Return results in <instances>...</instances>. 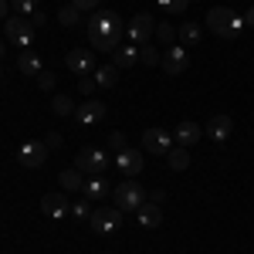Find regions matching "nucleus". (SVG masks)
Returning a JSON list of instances; mask_svg holds the SVG:
<instances>
[{"mask_svg":"<svg viewBox=\"0 0 254 254\" xmlns=\"http://www.w3.org/2000/svg\"><path fill=\"white\" fill-rule=\"evenodd\" d=\"M88 41L95 51H116L122 44V20L116 10H95L88 17Z\"/></svg>","mask_w":254,"mask_h":254,"instance_id":"f257e3e1","label":"nucleus"},{"mask_svg":"<svg viewBox=\"0 0 254 254\" xmlns=\"http://www.w3.org/2000/svg\"><path fill=\"white\" fill-rule=\"evenodd\" d=\"M207 27L214 31L217 38H237L248 27V20L241 17L237 10H231V7H210L207 10Z\"/></svg>","mask_w":254,"mask_h":254,"instance_id":"f03ea898","label":"nucleus"},{"mask_svg":"<svg viewBox=\"0 0 254 254\" xmlns=\"http://www.w3.org/2000/svg\"><path fill=\"white\" fill-rule=\"evenodd\" d=\"M3 34H7V41L10 44H17V48H31L34 44V24H31V17H20V14H14V17L3 20Z\"/></svg>","mask_w":254,"mask_h":254,"instance_id":"7ed1b4c3","label":"nucleus"},{"mask_svg":"<svg viewBox=\"0 0 254 254\" xmlns=\"http://www.w3.org/2000/svg\"><path fill=\"white\" fill-rule=\"evenodd\" d=\"M142 203H146V190L139 187L132 176H129L126 183H119V187H116V207H119V210H139Z\"/></svg>","mask_w":254,"mask_h":254,"instance_id":"20e7f679","label":"nucleus"},{"mask_svg":"<svg viewBox=\"0 0 254 254\" xmlns=\"http://www.w3.org/2000/svg\"><path fill=\"white\" fill-rule=\"evenodd\" d=\"M109 163H112V159H109L105 149H81L78 156H75V170L95 176V173H105V166H109Z\"/></svg>","mask_w":254,"mask_h":254,"instance_id":"39448f33","label":"nucleus"},{"mask_svg":"<svg viewBox=\"0 0 254 254\" xmlns=\"http://www.w3.org/2000/svg\"><path fill=\"white\" fill-rule=\"evenodd\" d=\"M64 64H68L71 75H81V78L95 75V48H75V51H68Z\"/></svg>","mask_w":254,"mask_h":254,"instance_id":"423d86ee","label":"nucleus"},{"mask_svg":"<svg viewBox=\"0 0 254 254\" xmlns=\"http://www.w3.org/2000/svg\"><path fill=\"white\" fill-rule=\"evenodd\" d=\"M48 146H44V139H27V142H20V149H17V159H20V166H27V170H38V166H44V159H48Z\"/></svg>","mask_w":254,"mask_h":254,"instance_id":"0eeeda50","label":"nucleus"},{"mask_svg":"<svg viewBox=\"0 0 254 254\" xmlns=\"http://www.w3.org/2000/svg\"><path fill=\"white\" fill-rule=\"evenodd\" d=\"M126 34H129V41H132V44H139V48H142V44H149V38L156 34V20L149 17V14H136V17L126 24Z\"/></svg>","mask_w":254,"mask_h":254,"instance_id":"6e6552de","label":"nucleus"},{"mask_svg":"<svg viewBox=\"0 0 254 254\" xmlns=\"http://www.w3.org/2000/svg\"><path fill=\"white\" fill-rule=\"evenodd\" d=\"M159 64H163V71H166V75H183V71L190 68V55H187V48L173 44V48H166V51H163Z\"/></svg>","mask_w":254,"mask_h":254,"instance_id":"1a4fd4ad","label":"nucleus"},{"mask_svg":"<svg viewBox=\"0 0 254 254\" xmlns=\"http://www.w3.org/2000/svg\"><path fill=\"white\" fill-rule=\"evenodd\" d=\"M142 146H146V153L166 156V153L173 149V136H170L166 129H146V132H142Z\"/></svg>","mask_w":254,"mask_h":254,"instance_id":"9d476101","label":"nucleus"},{"mask_svg":"<svg viewBox=\"0 0 254 254\" xmlns=\"http://www.w3.org/2000/svg\"><path fill=\"white\" fill-rule=\"evenodd\" d=\"M41 210H44L48 217H55V220H61L64 214H71V203H68L64 190H55V193H44V196H41Z\"/></svg>","mask_w":254,"mask_h":254,"instance_id":"9b49d317","label":"nucleus"},{"mask_svg":"<svg viewBox=\"0 0 254 254\" xmlns=\"http://www.w3.org/2000/svg\"><path fill=\"white\" fill-rule=\"evenodd\" d=\"M112 163H116L126 176H139V173H142V166H146V156H142L139 149H122V153H116Z\"/></svg>","mask_w":254,"mask_h":254,"instance_id":"f8f14e48","label":"nucleus"},{"mask_svg":"<svg viewBox=\"0 0 254 254\" xmlns=\"http://www.w3.org/2000/svg\"><path fill=\"white\" fill-rule=\"evenodd\" d=\"M88 224H92V231H98V234H112L119 224H122V210L119 207H112V210H95Z\"/></svg>","mask_w":254,"mask_h":254,"instance_id":"ddd939ff","label":"nucleus"},{"mask_svg":"<svg viewBox=\"0 0 254 254\" xmlns=\"http://www.w3.org/2000/svg\"><path fill=\"white\" fill-rule=\"evenodd\" d=\"M75 119H78V126H95L105 119V102H95V98H88V102H81L78 109H75Z\"/></svg>","mask_w":254,"mask_h":254,"instance_id":"4468645a","label":"nucleus"},{"mask_svg":"<svg viewBox=\"0 0 254 254\" xmlns=\"http://www.w3.org/2000/svg\"><path fill=\"white\" fill-rule=\"evenodd\" d=\"M231 129H234V122H231V116H214L207 126H203V132L214 139V142H227V136H231Z\"/></svg>","mask_w":254,"mask_h":254,"instance_id":"2eb2a0df","label":"nucleus"},{"mask_svg":"<svg viewBox=\"0 0 254 254\" xmlns=\"http://www.w3.org/2000/svg\"><path fill=\"white\" fill-rule=\"evenodd\" d=\"M112 64L116 68H136L139 64V44H119L116 51H112Z\"/></svg>","mask_w":254,"mask_h":254,"instance_id":"dca6fc26","label":"nucleus"},{"mask_svg":"<svg viewBox=\"0 0 254 254\" xmlns=\"http://www.w3.org/2000/svg\"><path fill=\"white\" fill-rule=\"evenodd\" d=\"M200 132H203V129H200L196 122H190V119H183V122H180V126H176V129H173L176 142H180L183 149H190L193 142H200Z\"/></svg>","mask_w":254,"mask_h":254,"instance_id":"f3484780","label":"nucleus"},{"mask_svg":"<svg viewBox=\"0 0 254 254\" xmlns=\"http://www.w3.org/2000/svg\"><path fill=\"white\" fill-rule=\"evenodd\" d=\"M112 187H109V180L102 173H95V176H88L85 180V187H81V193H85V200H102V196L109 193Z\"/></svg>","mask_w":254,"mask_h":254,"instance_id":"a211bd4d","label":"nucleus"},{"mask_svg":"<svg viewBox=\"0 0 254 254\" xmlns=\"http://www.w3.org/2000/svg\"><path fill=\"white\" fill-rule=\"evenodd\" d=\"M17 68L24 71V75H34V78H38L41 71H44V61H41V55H38V51H31V48H27V51H20Z\"/></svg>","mask_w":254,"mask_h":254,"instance_id":"6ab92c4d","label":"nucleus"},{"mask_svg":"<svg viewBox=\"0 0 254 254\" xmlns=\"http://www.w3.org/2000/svg\"><path fill=\"white\" fill-rule=\"evenodd\" d=\"M136 217H139L142 227H159V224H163V210H159V203H142V207L136 210Z\"/></svg>","mask_w":254,"mask_h":254,"instance_id":"aec40b11","label":"nucleus"},{"mask_svg":"<svg viewBox=\"0 0 254 254\" xmlns=\"http://www.w3.org/2000/svg\"><path fill=\"white\" fill-rule=\"evenodd\" d=\"M58 183H61V190L64 193H75V190H81L85 187V176H81V170H61V176H58Z\"/></svg>","mask_w":254,"mask_h":254,"instance_id":"412c9836","label":"nucleus"},{"mask_svg":"<svg viewBox=\"0 0 254 254\" xmlns=\"http://www.w3.org/2000/svg\"><path fill=\"white\" fill-rule=\"evenodd\" d=\"M95 85L98 88H116V81H119V68L116 64H102V68H95Z\"/></svg>","mask_w":254,"mask_h":254,"instance_id":"4be33fe9","label":"nucleus"},{"mask_svg":"<svg viewBox=\"0 0 254 254\" xmlns=\"http://www.w3.org/2000/svg\"><path fill=\"white\" fill-rule=\"evenodd\" d=\"M180 41L183 44H200V38H203V31H200V24L196 20H187V24H180Z\"/></svg>","mask_w":254,"mask_h":254,"instance_id":"5701e85b","label":"nucleus"},{"mask_svg":"<svg viewBox=\"0 0 254 254\" xmlns=\"http://www.w3.org/2000/svg\"><path fill=\"white\" fill-rule=\"evenodd\" d=\"M75 109H78V105H75V102H71L68 95H55V98H51V112H55L58 119L75 116Z\"/></svg>","mask_w":254,"mask_h":254,"instance_id":"b1692460","label":"nucleus"},{"mask_svg":"<svg viewBox=\"0 0 254 254\" xmlns=\"http://www.w3.org/2000/svg\"><path fill=\"white\" fill-rule=\"evenodd\" d=\"M166 156H170V170H187V166H190V153H187L183 146H176V149H170Z\"/></svg>","mask_w":254,"mask_h":254,"instance_id":"393cba45","label":"nucleus"},{"mask_svg":"<svg viewBox=\"0 0 254 254\" xmlns=\"http://www.w3.org/2000/svg\"><path fill=\"white\" fill-rule=\"evenodd\" d=\"M58 20L64 24V27H75V24L81 20V10L75 7V3H68V7H61V10H58Z\"/></svg>","mask_w":254,"mask_h":254,"instance_id":"a878e982","label":"nucleus"},{"mask_svg":"<svg viewBox=\"0 0 254 254\" xmlns=\"http://www.w3.org/2000/svg\"><path fill=\"white\" fill-rule=\"evenodd\" d=\"M92 214H95V210H92V200H78V203H71V217H75V220H85V224H88Z\"/></svg>","mask_w":254,"mask_h":254,"instance_id":"bb28decb","label":"nucleus"},{"mask_svg":"<svg viewBox=\"0 0 254 254\" xmlns=\"http://www.w3.org/2000/svg\"><path fill=\"white\" fill-rule=\"evenodd\" d=\"M14 10H17L20 17H34L41 7H38V0H14Z\"/></svg>","mask_w":254,"mask_h":254,"instance_id":"cd10ccee","label":"nucleus"},{"mask_svg":"<svg viewBox=\"0 0 254 254\" xmlns=\"http://www.w3.org/2000/svg\"><path fill=\"white\" fill-rule=\"evenodd\" d=\"M156 3L166 10V14H183V10L190 7V0H156Z\"/></svg>","mask_w":254,"mask_h":254,"instance_id":"c85d7f7f","label":"nucleus"},{"mask_svg":"<svg viewBox=\"0 0 254 254\" xmlns=\"http://www.w3.org/2000/svg\"><path fill=\"white\" fill-rule=\"evenodd\" d=\"M159 58H163V55H159L156 48H149V44L139 48V61H142V64H159Z\"/></svg>","mask_w":254,"mask_h":254,"instance_id":"c756f323","label":"nucleus"},{"mask_svg":"<svg viewBox=\"0 0 254 254\" xmlns=\"http://www.w3.org/2000/svg\"><path fill=\"white\" fill-rule=\"evenodd\" d=\"M156 38H159V41H166V44H170V41L176 38L173 24H156Z\"/></svg>","mask_w":254,"mask_h":254,"instance_id":"7c9ffc66","label":"nucleus"},{"mask_svg":"<svg viewBox=\"0 0 254 254\" xmlns=\"http://www.w3.org/2000/svg\"><path fill=\"white\" fill-rule=\"evenodd\" d=\"M109 149H116V153L129 149V146H126V136H122V132H112V136H109Z\"/></svg>","mask_w":254,"mask_h":254,"instance_id":"2f4dec72","label":"nucleus"},{"mask_svg":"<svg viewBox=\"0 0 254 254\" xmlns=\"http://www.w3.org/2000/svg\"><path fill=\"white\" fill-rule=\"evenodd\" d=\"M38 85H41V88H44V92H51V88H55V75H51V71L44 68V71H41V75H38Z\"/></svg>","mask_w":254,"mask_h":254,"instance_id":"473e14b6","label":"nucleus"},{"mask_svg":"<svg viewBox=\"0 0 254 254\" xmlns=\"http://www.w3.org/2000/svg\"><path fill=\"white\" fill-rule=\"evenodd\" d=\"M75 7H78L81 14H95V7H98V0H71Z\"/></svg>","mask_w":254,"mask_h":254,"instance_id":"72a5a7b5","label":"nucleus"},{"mask_svg":"<svg viewBox=\"0 0 254 254\" xmlns=\"http://www.w3.org/2000/svg\"><path fill=\"white\" fill-rule=\"evenodd\" d=\"M78 88L85 92V95H92V88H95V78H88V75H85V78H78Z\"/></svg>","mask_w":254,"mask_h":254,"instance_id":"f704fd0d","label":"nucleus"},{"mask_svg":"<svg viewBox=\"0 0 254 254\" xmlns=\"http://www.w3.org/2000/svg\"><path fill=\"white\" fill-rule=\"evenodd\" d=\"M44 146H48V149H58V146H61V136H58V132H51V136L44 139Z\"/></svg>","mask_w":254,"mask_h":254,"instance_id":"c9c22d12","label":"nucleus"},{"mask_svg":"<svg viewBox=\"0 0 254 254\" xmlns=\"http://www.w3.org/2000/svg\"><path fill=\"white\" fill-rule=\"evenodd\" d=\"M10 17V3H7V0H0V20H7Z\"/></svg>","mask_w":254,"mask_h":254,"instance_id":"e433bc0d","label":"nucleus"},{"mask_svg":"<svg viewBox=\"0 0 254 254\" xmlns=\"http://www.w3.org/2000/svg\"><path fill=\"white\" fill-rule=\"evenodd\" d=\"M44 20H48V17H44V14H41V10H38V14H34V17H31V24H34V27H41V24H44Z\"/></svg>","mask_w":254,"mask_h":254,"instance_id":"4c0bfd02","label":"nucleus"},{"mask_svg":"<svg viewBox=\"0 0 254 254\" xmlns=\"http://www.w3.org/2000/svg\"><path fill=\"white\" fill-rule=\"evenodd\" d=\"M244 20H248V27H254V7L248 10V17H244Z\"/></svg>","mask_w":254,"mask_h":254,"instance_id":"58836bf2","label":"nucleus"},{"mask_svg":"<svg viewBox=\"0 0 254 254\" xmlns=\"http://www.w3.org/2000/svg\"><path fill=\"white\" fill-rule=\"evenodd\" d=\"M3 51H7V48H3V41H0V58H3Z\"/></svg>","mask_w":254,"mask_h":254,"instance_id":"ea45409f","label":"nucleus"},{"mask_svg":"<svg viewBox=\"0 0 254 254\" xmlns=\"http://www.w3.org/2000/svg\"><path fill=\"white\" fill-rule=\"evenodd\" d=\"M0 78H3V68H0Z\"/></svg>","mask_w":254,"mask_h":254,"instance_id":"a19ab883","label":"nucleus"}]
</instances>
